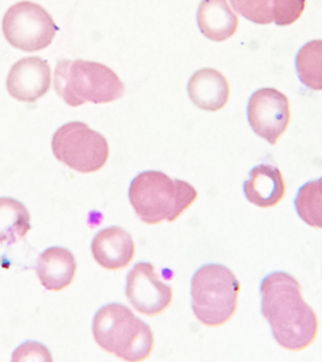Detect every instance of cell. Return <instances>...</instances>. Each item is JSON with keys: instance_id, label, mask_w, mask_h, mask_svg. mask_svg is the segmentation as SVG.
<instances>
[{"instance_id": "cell-1", "label": "cell", "mask_w": 322, "mask_h": 362, "mask_svg": "<svg viewBox=\"0 0 322 362\" xmlns=\"http://www.w3.org/2000/svg\"><path fill=\"white\" fill-rule=\"evenodd\" d=\"M260 294L262 315L277 344L290 351L309 347L318 335V319L305 302L296 277L282 271L268 274L260 284Z\"/></svg>"}, {"instance_id": "cell-2", "label": "cell", "mask_w": 322, "mask_h": 362, "mask_svg": "<svg viewBox=\"0 0 322 362\" xmlns=\"http://www.w3.org/2000/svg\"><path fill=\"white\" fill-rule=\"evenodd\" d=\"M129 202L143 223L174 222L197 199L198 192L185 180L160 171H144L130 184Z\"/></svg>"}, {"instance_id": "cell-3", "label": "cell", "mask_w": 322, "mask_h": 362, "mask_svg": "<svg viewBox=\"0 0 322 362\" xmlns=\"http://www.w3.org/2000/svg\"><path fill=\"white\" fill-rule=\"evenodd\" d=\"M93 335L102 349L129 362L143 361L154 349L152 328L121 303L99 308L93 320Z\"/></svg>"}, {"instance_id": "cell-4", "label": "cell", "mask_w": 322, "mask_h": 362, "mask_svg": "<svg viewBox=\"0 0 322 362\" xmlns=\"http://www.w3.org/2000/svg\"><path fill=\"white\" fill-rule=\"evenodd\" d=\"M54 88L70 107L81 106L87 102L110 103L124 93V85L114 71L103 64L84 59L59 61Z\"/></svg>"}, {"instance_id": "cell-5", "label": "cell", "mask_w": 322, "mask_h": 362, "mask_svg": "<svg viewBox=\"0 0 322 362\" xmlns=\"http://www.w3.org/2000/svg\"><path fill=\"white\" fill-rule=\"evenodd\" d=\"M240 284L233 271L220 263L197 269L191 279V307L206 327L225 325L236 313Z\"/></svg>"}, {"instance_id": "cell-6", "label": "cell", "mask_w": 322, "mask_h": 362, "mask_svg": "<svg viewBox=\"0 0 322 362\" xmlns=\"http://www.w3.org/2000/svg\"><path fill=\"white\" fill-rule=\"evenodd\" d=\"M56 160L82 174L100 171L109 157V146L101 133L83 122H70L56 130L52 138Z\"/></svg>"}, {"instance_id": "cell-7", "label": "cell", "mask_w": 322, "mask_h": 362, "mask_svg": "<svg viewBox=\"0 0 322 362\" xmlns=\"http://www.w3.org/2000/svg\"><path fill=\"white\" fill-rule=\"evenodd\" d=\"M2 30L13 47L35 52L51 45L58 27L44 8L25 0L8 8L3 17Z\"/></svg>"}, {"instance_id": "cell-8", "label": "cell", "mask_w": 322, "mask_h": 362, "mask_svg": "<svg viewBox=\"0 0 322 362\" xmlns=\"http://www.w3.org/2000/svg\"><path fill=\"white\" fill-rule=\"evenodd\" d=\"M247 117L254 132L273 146L290 126V99L275 88L257 90L249 99Z\"/></svg>"}, {"instance_id": "cell-9", "label": "cell", "mask_w": 322, "mask_h": 362, "mask_svg": "<svg viewBox=\"0 0 322 362\" xmlns=\"http://www.w3.org/2000/svg\"><path fill=\"white\" fill-rule=\"evenodd\" d=\"M126 296L136 310L153 317L171 305L172 288L160 279L152 263L141 262L127 274Z\"/></svg>"}, {"instance_id": "cell-10", "label": "cell", "mask_w": 322, "mask_h": 362, "mask_svg": "<svg viewBox=\"0 0 322 362\" xmlns=\"http://www.w3.org/2000/svg\"><path fill=\"white\" fill-rule=\"evenodd\" d=\"M51 69L48 62L40 57L19 59L8 74L6 87L13 98L32 103L49 90Z\"/></svg>"}, {"instance_id": "cell-11", "label": "cell", "mask_w": 322, "mask_h": 362, "mask_svg": "<svg viewBox=\"0 0 322 362\" xmlns=\"http://www.w3.org/2000/svg\"><path fill=\"white\" fill-rule=\"evenodd\" d=\"M93 259L107 270L116 271L127 267L135 255V243L131 234L121 226H107L93 237Z\"/></svg>"}, {"instance_id": "cell-12", "label": "cell", "mask_w": 322, "mask_h": 362, "mask_svg": "<svg viewBox=\"0 0 322 362\" xmlns=\"http://www.w3.org/2000/svg\"><path fill=\"white\" fill-rule=\"evenodd\" d=\"M287 185L282 172L271 164L254 166L243 184L246 199L262 209L276 206L285 197Z\"/></svg>"}, {"instance_id": "cell-13", "label": "cell", "mask_w": 322, "mask_h": 362, "mask_svg": "<svg viewBox=\"0 0 322 362\" xmlns=\"http://www.w3.org/2000/svg\"><path fill=\"white\" fill-rule=\"evenodd\" d=\"M188 93L192 103L206 112H217L227 104L230 87L227 78L213 68H203L189 78Z\"/></svg>"}, {"instance_id": "cell-14", "label": "cell", "mask_w": 322, "mask_h": 362, "mask_svg": "<svg viewBox=\"0 0 322 362\" xmlns=\"http://www.w3.org/2000/svg\"><path fill=\"white\" fill-rule=\"evenodd\" d=\"M36 273L48 291H59L69 287L76 272V260L69 249L54 246L40 255Z\"/></svg>"}, {"instance_id": "cell-15", "label": "cell", "mask_w": 322, "mask_h": 362, "mask_svg": "<svg viewBox=\"0 0 322 362\" xmlns=\"http://www.w3.org/2000/svg\"><path fill=\"white\" fill-rule=\"evenodd\" d=\"M197 24L205 38L223 42L237 33L239 17L227 0H203L197 11Z\"/></svg>"}, {"instance_id": "cell-16", "label": "cell", "mask_w": 322, "mask_h": 362, "mask_svg": "<svg viewBox=\"0 0 322 362\" xmlns=\"http://www.w3.org/2000/svg\"><path fill=\"white\" fill-rule=\"evenodd\" d=\"M30 214L20 201L0 197V243H14L30 230Z\"/></svg>"}, {"instance_id": "cell-17", "label": "cell", "mask_w": 322, "mask_h": 362, "mask_svg": "<svg viewBox=\"0 0 322 362\" xmlns=\"http://www.w3.org/2000/svg\"><path fill=\"white\" fill-rule=\"evenodd\" d=\"M297 74L302 83L313 90H322V40L302 45L295 59Z\"/></svg>"}, {"instance_id": "cell-18", "label": "cell", "mask_w": 322, "mask_h": 362, "mask_svg": "<svg viewBox=\"0 0 322 362\" xmlns=\"http://www.w3.org/2000/svg\"><path fill=\"white\" fill-rule=\"evenodd\" d=\"M294 206L302 222L322 229V177L308 181L299 189Z\"/></svg>"}, {"instance_id": "cell-19", "label": "cell", "mask_w": 322, "mask_h": 362, "mask_svg": "<svg viewBox=\"0 0 322 362\" xmlns=\"http://www.w3.org/2000/svg\"><path fill=\"white\" fill-rule=\"evenodd\" d=\"M232 7L244 18L257 25L273 22V0H230Z\"/></svg>"}, {"instance_id": "cell-20", "label": "cell", "mask_w": 322, "mask_h": 362, "mask_svg": "<svg viewBox=\"0 0 322 362\" xmlns=\"http://www.w3.org/2000/svg\"><path fill=\"white\" fill-rule=\"evenodd\" d=\"M306 0H273V21L279 27L292 25L302 16Z\"/></svg>"}, {"instance_id": "cell-21", "label": "cell", "mask_w": 322, "mask_h": 362, "mask_svg": "<svg viewBox=\"0 0 322 362\" xmlns=\"http://www.w3.org/2000/svg\"><path fill=\"white\" fill-rule=\"evenodd\" d=\"M52 361L47 348L39 342L27 341L20 345L13 354V361Z\"/></svg>"}]
</instances>
